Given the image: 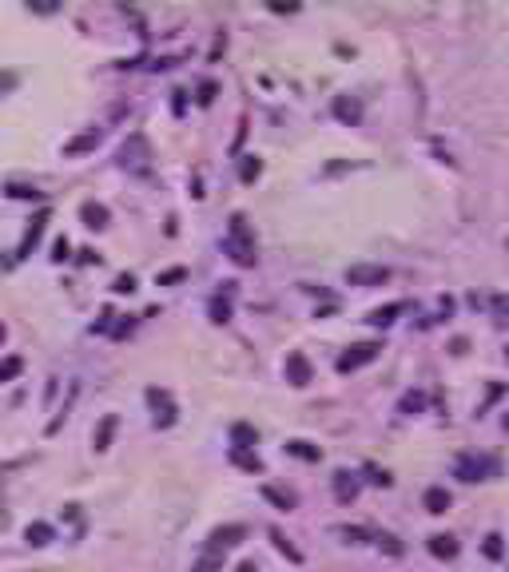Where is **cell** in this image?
<instances>
[{
    "label": "cell",
    "mask_w": 509,
    "mask_h": 572,
    "mask_svg": "<svg viewBox=\"0 0 509 572\" xmlns=\"http://www.w3.org/2000/svg\"><path fill=\"white\" fill-rule=\"evenodd\" d=\"M223 246H227V255L235 258L239 267H255V239H251L247 219H243V215H231V227H227Z\"/></svg>",
    "instance_id": "obj_1"
},
{
    "label": "cell",
    "mask_w": 509,
    "mask_h": 572,
    "mask_svg": "<svg viewBox=\"0 0 509 572\" xmlns=\"http://www.w3.org/2000/svg\"><path fill=\"white\" fill-rule=\"evenodd\" d=\"M148 405H151V421H155V429H172L175 426L179 410H175V402H172V393H167V390H155V386H151V390H148Z\"/></svg>",
    "instance_id": "obj_2"
},
{
    "label": "cell",
    "mask_w": 509,
    "mask_h": 572,
    "mask_svg": "<svg viewBox=\"0 0 509 572\" xmlns=\"http://www.w3.org/2000/svg\"><path fill=\"white\" fill-rule=\"evenodd\" d=\"M148 159H151V147L144 135H127V144L120 147V163H124L127 171H148Z\"/></svg>",
    "instance_id": "obj_3"
},
{
    "label": "cell",
    "mask_w": 509,
    "mask_h": 572,
    "mask_svg": "<svg viewBox=\"0 0 509 572\" xmlns=\"http://www.w3.org/2000/svg\"><path fill=\"white\" fill-rule=\"evenodd\" d=\"M378 350H382L378 342H358V346H350V350L338 358V370H342V374H354L362 365H370L374 358H378Z\"/></svg>",
    "instance_id": "obj_4"
},
{
    "label": "cell",
    "mask_w": 509,
    "mask_h": 572,
    "mask_svg": "<svg viewBox=\"0 0 509 572\" xmlns=\"http://www.w3.org/2000/svg\"><path fill=\"white\" fill-rule=\"evenodd\" d=\"M497 465L489 461V457H477V453H461L458 457V469L454 473L461 477V481H485V477L494 473Z\"/></svg>",
    "instance_id": "obj_5"
},
{
    "label": "cell",
    "mask_w": 509,
    "mask_h": 572,
    "mask_svg": "<svg viewBox=\"0 0 509 572\" xmlns=\"http://www.w3.org/2000/svg\"><path fill=\"white\" fill-rule=\"evenodd\" d=\"M386 279H390V270L374 267V263H354V267H347V282H350V286H382Z\"/></svg>",
    "instance_id": "obj_6"
},
{
    "label": "cell",
    "mask_w": 509,
    "mask_h": 572,
    "mask_svg": "<svg viewBox=\"0 0 509 572\" xmlns=\"http://www.w3.org/2000/svg\"><path fill=\"white\" fill-rule=\"evenodd\" d=\"M247 536V529L243 524H219V529H211V536H207V552H223V548H235L239 540Z\"/></svg>",
    "instance_id": "obj_7"
},
{
    "label": "cell",
    "mask_w": 509,
    "mask_h": 572,
    "mask_svg": "<svg viewBox=\"0 0 509 572\" xmlns=\"http://www.w3.org/2000/svg\"><path fill=\"white\" fill-rule=\"evenodd\" d=\"M286 382H291V386H307V382H311V362H307L302 350L286 354Z\"/></svg>",
    "instance_id": "obj_8"
},
{
    "label": "cell",
    "mask_w": 509,
    "mask_h": 572,
    "mask_svg": "<svg viewBox=\"0 0 509 572\" xmlns=\"http://www.w3.org/2000/svg\"><path fill=\"white\" fill-rule=\"evenodd\" d=\"M426 548H430L438 560H454V557H458V540H454L449 533H434L430 540H426Z\"/></svg>",
    "instance_id": "obj_9"
},
{
    "label": "cell",
    "mask_w": 509,
    "mask_h": 572,
    "mask_svg": "<svg viewBox=\"0 0 509 572\" xmlns=\"http://www.w3.org/2000/svg\"><path fill=\"white\" fill-rule=\"evenodd\" d=\"M25 540H28V545H36V548H44V545H52V540H56V529H52L48 521H28Z\"/></svg>",
    "instance_id": "obj_10"
},
{
    "label": "cell",
    "mask_w": 509,
    "mask_h": 572,
    "mask_svg": "<svg viewBox=\"0 0 509 572\" xmlns=\"http://www.w3.org/2000/svg\"><path fill=\"white\" fill-rule=\"evenodd\" d=\"M116 426H120V417L116 414H108L104 421H99V429L92 433V445H96V453H104L108 445H112V433H116Z\"/></svg>",
    "instance_id": "obj_11"
},
{
    "label": "cell",
    "mask_w": 509,
    "mask_h": 572,
    "mask_svg": "<svg viewBox=\"0 0 509 572\" xmlns=\"http://www.w3.org/2000/svg\"><path fill=\"white\" fill-rule=\"evenodd\" d=\"M80 219H84V227H92V231H104V227H108V207L84 203V207H80Z\"/></svg>",
    "instance_id": "obj_12"
},
{
    "label": "cell",
    "mask_w": 509,
    "mask_h": 572,
    "mask_svg": "<svg viewBox=\"0 0 509 572\" xmlns=\"http://www.w3.org/2000/svg\"><path fill=\"white\" fill-rule=\"evenodd\" d=\"M96 144H99V132L92 127V132H84V135H76V139H68V144H64V155H84V151H92Z\"/></svg>",
    "instance_id": "obj_13"
},
{
    "label": "cell",
    "mask_w": 509,
    "mask_h": 572,
    "mask_svg": "<svg viewBox=\"0 0 509 572\" xmlns=\"http://www.w3.org/2000/svg\"><path fill=\"white\" fill-rule=\"evenodd\" d=\"M426 512H434V517H438V512H446L449 509V493H446V489H442V485H430V489H426Z\"/></svg>",
    "instance_id": "obj_14"
},
{
    "label": "cell",
    "mask_w": 509,
    "mask_h": 572,
    "mask_svg": "<svg viewBox=\"0 0 509 572\" xmlns=\"http://www.w3.org/2000/svg\"><path fill=\"white\" fill-rule=\"evenodd\" d=\"M44 223H48V215H36V219H32V227L25 231V243H20V251H16V258H25L28 251L40 243V235H44Z\"/></svg>",
    "instance_id": "obj_15"
},
{
    "label": "cell",
    "mask_w": 509,
    "mask_h": 572,
    "mask_svg": "<svg viewBox=\"0 0 509 572\" xmlns=\"http://www.w3.org/2000/svg\"><path fill=\"white\" fill-rule=\"evenodd\" d=\"M335 116L342 123H358L362 120V108H358V99H347V96H338L335 99Z\"/></svg>",
    "instance_id": "obj_16"
},
{
    "label": "cell",
    "mask_w": 509,
    "mask_h": 572,
    "mask_svg": "<svg viewBox=\"0 0 509 572\" xmlns=\"http://www.w3.org/2000/svg\"><path fill=\"white\" fill-rule=\"evenodd\" d=\"M231 461H235L239 469H247V473H263L259 453H251V449H235V445H231Z\"/></svg>",
    "instance_id": "obj_17"
},
{
    "label": "cell",
    "mask_w": 509,
    "mask_h": 572,
    "mask_svg": "<svg viewBox=\"0 0 509 572\" xmlns=\"http://www.w3.org/2000/svg\"><path fill=\"white\" fill-rule=\"evenodd\" d=\"M231 441H235V449H251V445L259 441V433H255L247 421H235V426H231Z\"/></svg>",
    "instance_id": "obj_18"
},
{
    "label": "cell",
    "mask_w": 509,
    "mask_h": 572,
    "mask_svg": "<svg viewBox=\"0 0 509 572\" xmlns=\"http://www.w3.org/2000/svg\"><path fill=\"white\" fill-rule=\"evenodd\" d=\"M263 497L271 501L274 509H283V512L295 509V497H291V493H283V489H274V485H263Z\"/></svg>",
    "instance_id": "obj_19"
},
{
    "label": "cell",
    "mask_w": 509,
    "mask_h": 572,
    "mask_svg": "<svg viewBox=\"0 0 509 572\" xmlns=\"http://www.w3.org/2000/svg\"><path fill=\"white\" fill-rule=\"evenodd\" d=\"M286 453H291V457H298V461H319V457H323L311 441H286Z\"/></svg>",
    "instance_id": "obj_20"
},
{
    "label": "cell",
    "mask_w": 509,
    "mask_h": 572,
    "mask_svg": "<svg viewBox=\"0 0 509 572\" xmlns=\"http://www.w3.org/2000/svg\"><path fill=\"white\" fill-rule=\"evenodd\" d=\"M398 310H402V302L378 306V310H370V318H366V322H370V326H390V322H394V314H398Z\"/></svg>",
    "instance_id": "obj_21"
},
{
    "label": "cell",
    "mask_w": 509,
    "mask_h": 572,
    "mask_svg": "<svg viewBox=\"0 0 509 572\" xmlns=\"http://www.w3.org/2000/svg\"><path fill=\"white\" fill-rule=\"evenodd\" d=\"M271 540H274V548H279V552H283L286 560H295V564H302V552H298V548L291 545V540H286V536L279 533V529H271Z\"/></svg>",
    "instance_id": "obj_22"
},
{
    "label": "cell",
    "mask_w": 509,
    "mask_h": 572,
    "mask_svg": "<svg viewBox=\"0 0 509 572\" xmlns=\"http://www.w3.org/2000/svg\"><path fill=\"white\" fill-rule=\"evenodd\" d=\"M259 171H263V163L255 155H247L243 163H239V179H243V183H255V179H259Z\"/></svg>",
    "instance_id": "obj_23"
},
{
    "label": "cell",
    "mask_w": 509,
    "mask_h": 572,
    "mask_svg": "<svg viewBox=\"0 0 509 572\" xmlns=\"http://www.w3.org/2000/svg\"><path fill=\"white\" fill-rule=\"evenodd\" d=\"M335 489H338V497L350 501L354 493H358V481H350V473H335Z\"/></svg>",
    "instance_id": "obj_24"
},
{
    "label": "cell",
    "mask_w": 509,
    "mask_h": 572,
    "mask_svg": "<svg viewBox=\"0 0 509 572\" xmlns=\"http://www.w3.org/2000/svg\"><path fill=\"white\" fill-rule=\"evenodd\" d=\"M489 310H494V318L501 322V326H509V294H494Z\"/></svg>",
    "instance_id": "obj_25"
},
{
    "label": "cell",
    "mask_w": 509,
    "mask_h": 572,
    "mask_svg": "<svg viewBox=\"0 0 509 572\" xmlns=\"http://www.w3.org/2000/svg\"><path fill=\"white\" fill-rule=\"evenodd\" d=\"M20 370H25V362H20L16 354H13V358H4V362H0V382H13Z\"/></svg>",
    "instance_id": "obj_26"
},
{
    "label": "cell",
    "mask_w": 509,
    "mask_h": 572,
    "mask_svg": "<svg viewBox=\"0 0 509 572\" xmlns=\"http://www.w3.org/2000/svg\"><path fill=\"white\" fill-rule=\"evenodd\" d=\"M482 552H485L489 560H501V552H505V545H501V536H497V533H489V536H485V545H482Z\"/></svg>",
    "instance_id": "obj_27"
},
{
    "label": "cell",
    "mask_w": 509,
    "mask_h": 572,
    "mask_svg": "<svg viewBox=\"0 0 509 572\" xmlns=\"http://www.w3.org/2000/svg\"><path fill=\"white\" fill-rule=\"evenodd\" d=\"M223 568V557H215V552H203V560H199L191 572H219Z\"/></svg>",
    "instance_id": "obj_28"
},
{
    "label": "cell",
    "mask_w": 509,
    "mask_h": 572,
    "mask_svg": "<svg viewBox=\"0 0 509 572\" xmlns=\"http://www.w3.org/2000/svg\"><path fill=\"white\" fill-rule=\"evenodd\" d=\"M422 405H426V398H422V393H406V398L398 402V410H402V414H418Z\"/></svg>",
    "instance_id": "obj_29"
},
{
    "label": "cell",
    "mask_w": 509,
    "mask_h": 572,
    "mask_svg": "<svg viewBox=\"0 0 509 572\" xmlns=\"http://www.w3.org/2000/svg\"><path fill=\"white\" fill-rule=\"evenodd\" d=\"M335 533H338V536H347L350 545H358V540H366V529H358V524H338Z\"/></svg>",
    "instance_id": "obj_30"
},
{
    "label": "cell",
    "mask_w": 509,
    "mask_h": 572,
    "mask_svg": "<svg viewBox=\"0 0 509 572\" xmlns=\"http://www.w3.org/2000/svg\"><path fill=\"white\" fill-rule=\"evenodd\" d=\"M183 279H187L183 267H172V270H163V274H155V282H160V286H172V282H183Z\"/></svg>",
    "instance_id": "obj_31"
},
{
    "label": "cell",
    "mask_w": 509,
    "mask_h": 572,
    "mask_svg": "<svg viewBox=\"0 0 509 572\" xmlns=\"http://www.w3.org/2000/svg\"><path fill=\"white\" fill-rule=\"evenodd\" d=\"M374 540H378V548H386L390 557H402V545H398V540H394V536H390V533H378V536H374Z\"/></svg>",
    "instance_id": "obj_32"
},
{
    "label": "cell",
    "mask_w": 509,
    "mask_h": 572,
    "mask_svg": "<svg viewBox=\"0 0 509 572\" xmlns=\"http://www.w3.org/2000/svg\"><path fill=\"white\" fill-rule=\"evenodd\" d=\"M112 291L116 294H132V291H136V279H132V274H120V279L112 282Z\"/></svg>",
    "instance_id": "obj_33"
},
{
    "label": "cell",
    "mask_w": 509,
    "mask_h": 572,
    "mask_svg": "<svg viewBox=\"0 0 509 572\" xmlns=\"http://www.w3.org/2000/svg\"><path fill=\"white\" fill-rule=\"evenodd\" d=\"M211 318H215V322H227V318H231V306L215 298V302H211Z\"/></svg>",
    "instance_id": "obj_34"
},
{
    "label": "cell",
    "mask_w": 509,
    "mask_h": 572,
    "mask_svg": "<svg viewBox=\"0 0 509 572\" xmlns=\"http://www.w3.org/2000/svg\"><path fill=\"white\" fill-rule=\"evenodd\" d=\"M8 195L13 199H40V191L36 187H8Z\"/></svg>",
    "instance_id": "obj_35"
},
{
    "label": "cell",
    "mask_w": 509,
    "mask_h": 572,
    "mask_svg": "<svg viewBox=\"0 0 509 572\" xmlns=\"http://www.w3.org/2000/svg\"><path fill=\"white\" fill-rule=\"evenodd\" d=\"M68 251H72V246H68V239H56V246H52V258H56V263H64V258H68Z\"/></svg>",
    "instance_id": "obj_36"
},
{
    "label": "cell",
    "mask_w": 509,
    "mask_h": 572,
    "mask_svg": "<svg viewBox=\"0 0 509 572\" xmlns=\"http://www.w3.org/2000/svg\"><path fill=\"white\" fill-rule=\"evenodd\" d=\"M211 99H215V84L207 80V84L199 88V104H211Z\"/></svg>",
    "instance_id": "obj_37"
},
{
    "label": "cell",
    "mask_w": 509,
    "mask_h": 572,
    "mask_svg": "<svg viewBox=\"0 0 509 572\" xmlns=\"http://www.w3.org/2000/svg\"><path fill=\"white\" fill-rule=\"evenodd\" d=\"M366 473H370V485H390V473H378V469H366Z\"/></svg>",
    "instance_id": "obj_38"
},
{
    "label": "cell",
    "mask_w": 509,
    "mask_h": 572,
    "mask_svg": "<svg viewBox=\"0 0 509 572\" xmlns=\"http://www.w3.org/2000/svg\"><path fill=\"white\" fill-rule=\"evenodd\" d=\"M231 572H259V568H255V560H243V564H239V568H231Z\"/></svg>",
    "instance_id": "obj_39"
},
{
    "label": "cell",
    "mask_w": 509,
    "mask_h": 572,
    "mask_svg": "<svg viewBox=\"0 0 509 572\" xmlns=\"http://www.w3.org/2000/svg\"><path fill=\"white\" fill-rule=\"evenodd\" d=\"M501 426H505V433H509V414H505V417H501Z\"/></svg>",
    "instance_id": "obj_40"
},
{
    "label": "cell",
    "mask_w": 509,
    "mask_h": 572,
    "mask_svg": "<svg viewBox=\"0 0 509 572\" xmlns=\"http://www.w3.org/2000/svg\"><path fill=\"white\" fill-rule=\"evenodd\" d=\"M0 342H4V326H0Z\"/></svg>",
    "instance_id": "obj_41"
},
{
    "label": "cell",
    "mask_w": 509,
    "mask_h": 572,
    "mask_svg": "<svg viewBox=\"0 0 509 572\" xmlns=\"http://www.w3.org/2000/svg\"><path fill=\"white\" fill-rule=\"evenodd\" d=\"M505 246H509V239H505Z\"/></svg>",
    "instance_id": "obj_42"
}]
</instances>
